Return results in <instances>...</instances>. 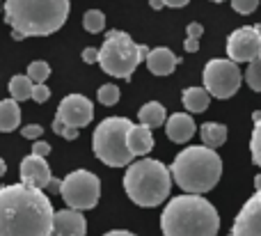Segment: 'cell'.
Instances as JSON below:
<instances>
[{"mask_svg": "<svg viewBox=\"0 0 261 236\" xmlns=\"http://www.w3.org/2000/svg\"><path fill=\"white\" fill-rule=\"evenodd\" d=\"M55 209L41 188L12 183L0 188V236H50Z\"/></svg>", "mask_w": 261, "mask_h": 236, "instance_id": "cell-1", "label": "cell"}, {"mask_svg": "<svg viewBox=\"0 0 261 236\" xmlns=\"http://www.w3.org/2000/svg\"><path fill=\"white\" fill-rule=\"evenodd\" d=\"M69 0H5V23L14 39L48 37L64 25Z\"/></svg>", "mask_w": 261, "mask_h": 236, "instance_id": "cell-2", "label": "cell"}, {"mask_svg": "<svg viewBox=\"0 0 261 236\" xmlns=\"http://www.w3.org/2000/svg\"><path fill=\"white\" fill-rule=\"evenodd\" d=\"M163 236H216L220 216L216 206L202 195H176L161 214Z\"/></svg>", "mask_w": 261, "mask_h": 236, "instance_id": "cell-3", "label": "cell"}, {"mask_svg": "<svg viewBox=\"0 0 261 236\" xmlns=\"http://www.w3.org/2000/svg\"><path fill=\"white\" fill-rule=\"evenodd\" d=\"M172 179L184 193L193 195H204L222 177V159L216 154V149L202 145V147H186L176 154L172 161Z\"/></svg>", "mask_w": 261, "mask_h": 236, "instance_id": "cell-4", "label": "cell"}, {"mask_svg": "<svg viewBox=\"0 0 261 236\" xmlns=\"http://www.w3.org/2000/svg\"><path fill=\"white\" fill-rule=\"evenodd\" d=\"M124 191L133 204L151 209L167 200L172 191V172L156 159H140L128 163L124 174Z\"/></svg>", "mask_w": 261, "mask_h": 236, "instance_id": "cell-5", "label": "cell"}, {"mask_svg": "<svg viewBox=\"0 0 261 236\" xmlns=\"http://www.w3.org/2000/svg\"><path fill=\"white\" fill-rule=\"evenodd\" d=\"M149 48L144 44H135L130 35L122 30H110L103 44L99 46V67L108 76L130 81L135 67L147 58Z\"/></svg>", "mask_w": 261, "mask_h": 236, "instance_id": "cell-6", "label": "cell"}, {"mask_svg": "<svg viewBox=\"0 0 261 236\" xmlns=\"http://www.w3.org/2000/svg\"><path fill=\"white\" fill-rule=\"evenodd\" d=\"M128 128L130 119L126 117H106L103 122H99L92 136V149L101 163L110 168H126L130 163L133 154H130L126 140Z\"/></svg>", "mask_w": 261, "mask_h": 236, "instance_id": "cell-7", "label": "cell"}, {"mask_svg": "<svg viewBox=\"0 0 261 236\" xmlns=\"http://www.w3.org/2000/svg\"><path fill=\"white\" fill-rule=\"evenodd\" d=\"M60 195H62V200L67 202L69 209L90 211L99 204L101 181L96 174L90 172V170H76V172H69L67 177L62 179Z\"/></svg>", "mask_w": 261, "mask_h": 236, "instance_id": "cell-8", "label": "cell"}, {"mask_svg": "<svg viewBox=\"0 0 261 236\" xmlns=\"http://www.w3.org/2000/svg\"><path fill=\"white\" fill-rule=\"evenodd\" d=\"M204 87L216 99H229L241 87V69L234 60H211L202 73Z\"/></svg>", "mask_w": 261, "mask_h": 236, "instance_id": "cell-9", "label": "cell"}, {"mask_svg": "<svg viewBox=\"0 0 261 236\" xmlns=\"http://www.w3.org/2000/svg\"><path fill=\"white\" fill-rule=\"evenodd\" d=\"M227 53L229 60L239 62H252L259 58L261 53V37L254 25H243L239 30H234L227 39Z\"/></svg>", "mask_w": 261, "mask_h": 236, "instance_id": "cell-10", "label": "cell"}, {"mask_svg": "<svg viewBox=\"0 0 261 236\" xmlns=\"http://www.w3.org/2000/svg\"><path fill=\"white\" fill-rule=\"evenodd\" d=\"M254 195L243 204L234 220V236H261V174L254 177Z\"/></svg>", "mask_w": 261, "mask_h": 236, "instance_id": "cell-11", "label": "cell"}, {"mask_svg": "<svg viewBox=\"0 0 261 236\" xmlns=\"http://www.w3.org/2000/svg\"><path fill=\"white\" fill-rule=\"evenodd\" d=\"M55 117L62 119L69 126L83 128L94 117V103L83 94H69V96H64L62 103L58 106V115H55Z\"/></svg>", "mask_w": 261, "mask_h": 236, "instance_id": "cell-12", "label": "cell"}, {"mask_svg": "<svg viewBox=\"0 0 261 236\" xmlns=\"http://www.w3.org/2000/svg\"><path fill=\"white\" fill-rule=\"evenodd\" d=\"M18 174H21V181L28 183V186H35L44 191L50 181V168L44 161V156L30 154L28 159L21 161V168H18Z\"/></svg>", "mask_w": 261, "mask_h": 236, "instance_id": "cell-13", "label": "cell"}, {"mask_svg": "<svg viewBox=\"0 0 261 236\" xmlns=\"http://www.w3.org/2000/svg\"><path fill=\"white\" fill-rule=\"evenodd\" d=\"M87 223L78 209H62L53 216V232L50 236H85Z\"/></svg>", "mask_w": 261, "mask_h": 236, "instance_id": "cell-14", "label": "cell"}, {"mask_svg": "<svg viewBox=\"0 0 261 236\" xmlns=\"http://www.w3.org/2000/svg\"><path fill=\"white\" fill-rule=\"evenodd\" d=\"M144 62H147L149 71H151L153 76H170L176 69V64H179V58H176L167 46H158V48L149 50Z\"/></svg>", "mask_w": 261, "mask_h": 236, "instance_id": "cell-15", "label": "cell"}, {"mask_svg": "<svg viewBox=\"0 0 261 236\" xmlns=\"http://www.w3.org/2000/svg\"><path fill=\"white\" fill-rule=\"evenodd\" d=\"M165 131H167V138H170L172 142H176V145H184V142L193 140L197 126H195V119L190 117V115L174 113L170 119H167Z\"/></svg>", "mask_w": 261, "mask_h": 236, "instance_id": "cell-16", "label": "cell"}, {"mask_svg": "<svg viewBox=\"0 0 261 236\" xmlns=\"http://www.w3.org/2000/svg\"><path fill=\"white\" fill-rule=\"evenodd\" d=\"M126 140H128V149H130V154H133V159L135 156L149 154V151L153 149V136L147 124H130Z\"/></svg>", "mask_w": 261, "mask_h": 236, "instance_id": "cell-17", "label": "cell"}, {"mask_svg": "<svg viewBox=\"0 0 261 236\" xmlns=\"http://www.w3.org/2000/svg\"><path fill=\"white\" fill-rule=\"evenodd\" d=\"M21 124V108L18 101L3 99L0 101V133H12Z\"/></svg>", "mask_w": 261, "mask_h": 236, "instance_id": "cell-18", "label": "cell"}, {"mask_svg": "<svg viewBox=\"0 0 261 236\" xmlns=\"http://www.w3.org/2000/svg\"><path fill=\"white\" fill-rule=\"evenodd\" d=\"M181 101L184 106L190 110V113H204L211 103V94H208L206 87H188L181 94Z\"/></svg>", "mask_w": 261, "mask_h": 236, "instance_id": "cell-19", "label": "cell"}, {"mask_svg": "<svg viewBox=\"0 0 261 236\" xmlns=\"http://www.w3.org/2000/svg\"><path fill=\"white\" fill-rule=\"evenodd\" d=\"M138 119L140 124H147L149 128H158L165 124V108L158 101H149L138 110Z\"/></svg>", "mask_w": 261, "mask_h": 236, "instance_id": "cell-20", "label": "cell"}, {"mask_svg": "<svg viewBox=\"0 0 261 236\" xmlns=\"http://www.w3.org/2000/svg\"><path fill=\"white\" fill-rule=\"evenodd\" d=\"M199 136H202L206 147L218 149V147H222L227 142V126L225 124H218V122H208L199 128Z\"/></svg>", "mask_w": 261, "mask_h": 236, "instance_id": "cell-21", "label": "cell"}, {"mask_svg": "<svg viewBox=\"0 0 261 236\" xmlns=\"http://www.w3.org/2000/svg\"><path fill=\"white\" fill-rule=\"evenodd\" d=\"M32 85H35V83H32L30 78L18 73V76H12V81H9L7 87H9L12 99L21 103V101H25V99H30V96H32Z\"/></svg>", "mask_w": 261, "mask_h": 236, "instance_id": "cell-22", "label": "cell"}, {"mask_svg": "<svg viewBox=\"0 0 261 236\" xmlns=\"http://www.w3.org/2000/svg\"><path fill=\"white\" fill-rule=\"evenodd\" d=\"M254 119V128H252V138H250V154H252L254 165L261 168V113H252Z\"/></svg>", "mask_w": 261, "mask_h": 236, "instance_id": "cell-23", "label": "cell"}, {"mask_svg": "<svg viewBox=\"0 0 261 236\" xmlns=\"http://www.w3.org/2000/svg\"><path fill=\"white\" fill-rule=\"evenodd\" d=\"M83 28H85L90 35H99V32L106 28V14L99 12V9L85 12V16H83Z\"/></svg>", "mask_w": 261, "mask_h": 236, "instance_id": "cell-24", "label": "cell"}, {"mask_svg": "<svg viewBox=\"0 0 261 236\" xmlns=\"http://www.w3.org/2000/svg\"><path fill=\"white\" fill-rule=\"evenodd\" d=\"M48 76H50L48 62H44V60H35V62L28 64V78H30L32 83H46Z\"/></svg>", "mask_w": 261, "mask_h": 236, "instance_id": "cell-25", "label": "cell"}, {"mask_svg": "<svg viewBox=\"0 0 261 236\" xmlns=\"http://www.w3.org/2000/svg\"><path fill=\"white\" fill-rule=\"evenodd\" d=\"M245 83L250 85V90L254 92H261V62L259 58L252 60V62H248V69H245Z\"/></svg>", "mask_w": 261, "mask_h": 236, "instance_id": "cell-26", "label": "cell"}, {"mask_svg": "<svg viewBox=\"0 0 261 236\" xmlns=\"http://www.w3.org/2000/svg\"><path fill=\"white\" fill-rule=\"evenodd\" d=\"M119 96H122V92H119V87L113 85V83L99 87V103H103V106H117L119 103Z\"/></svg>", "mask_w": 261, "mask_h": 236, "instance_id": "cell-27", "label": "cell"}, {"mask_svg": "<svg viewBox=\"0 0 261 236\" xmlns=\"http://www.w3.org/2000/svg\"><path fill=\"white\" fill-rule=\"evenodd\" d=\"M53 131L58 133V136H62L64 140H76L78 133H81V128L69 126V124H64V122H62V119L55 117V122H53Z\"/></svg>", "mask_w": 261, "mask_h": 236, "instance_id": "cell-28", "label": "cell"}, {"mask_svg": "<svg viewBox=\"0 0 261 236\" xmlns=\"http://www.w3.org/2000/svg\"><path fill=\"white\" fill-rule=\"evenodd\" d=\"M231 7H234L236 14H252L254 9L259 7V0H231Z\"/></svg>", "mask_w": 261, "mask_h": 236, "instance_id": "cell-29", "label": "cell"}, {"mask_svg": "<svg viewBox=\"0 0 261 236\" xmlns=\"http://www.w3.org/2000/svg\"><path fill=\"white\" fill-rule=\"evenodd\" d=\"M32 101H37V103H46V101L50 99V90L44 85V83H35L32 85Z\"/></svg>", "mask_w": 261, "mask_h": 236, "instance_id": "cell-30", "label": "cell"}, {"mask_svg": "<svg viewBox=\"0 0 261 236\" xmlns=\"http://www.w3.org/2000/svg\"><path fill=\"white\" fill-rule=\"evenodd\" d=\"M41 133H44V128H41L39 124H28V126H23V128H21V136L25 138V140H32V142L39 140Z\"/></svg>", "mask_w": 261, "mask_h": 236, "instance_id": "cell-31", "label": "cell"}, {"mask_svg": "<svg viewBox=\"0 0 261 236\" xmlns=\"http://www.w3.org/2000/svg\"><path fill=\"white\" fill-rule=\"evenodd\" d=\"M32 154H37V156H48L50 154V145L48 142H44V140H35L32 142Z\"/></svg>", "mask_w": 261, "mask_h": 236, "instance_id": "cell-32", "label": "cell"}, {"mask_svg": "<svg viewBox=\"0 0 261 236\" xmlns=\"http://www.w3.org/2000/svg\"><path fill=\"white\" fill-rule=\"evenodd\" d=\"M83 62H87V64L99 62V48H94V46H87V48H83Z\"/></svg>", "mask_w": 261, "mask_h": 236, "instance_id": "cell-33", "label": "cell"}, {"mask_svg": "<svg viewBox=\"0 0 261 236\" xmlns=\"http://www.w3.org/2000/svg\"><path fill=\"white\" fill-rule=\"evenodd\" d=\"M202 35H204L202 23H190V25H188V37H190V39H199Z\"/></svg>", "mask_w": 261, "mask_h": 236, "instance_id": "cell-34", "label": "cell"}, {"mask_svg": "<svg viewBox=\"0 0 261 236\" xmlns=\"http://www.w3.org/2000/svg\"><path fill=\"white\" fill-rule=\"evenodd\" d=\"M60 186H62V179H55V177H50V181H48V193H53V195H58L60 193Z\"/></svg>", "mask_w": 261, "mask_h": 236, "instance_id": "cell-35", "label": "cell"}, {"mask_svg": "<svg viewBox=\"0 0 261 236\" xmlns=\"http://www.w3.org/2000/svg\"><path fill=\"white\" fill-rule=\"evenodd\" d=\"M197 48H199V39H190V37H186V50H188V53H195Z\"/></svg>", "mask_w": 261, "mask_h": 236, "instance_id": "cell-36", "label": "cell"}, {"mask_svg": "<svg viewBox=\"0 0 261 236\" xmlns=\"http://www.w3.org/2000/svg\"><path fill=\"white\" fill-rule=\"evenodd\" d=\"M163 3H165V7H186L190 0H163Z\"/></svg>", "mask_w": 261, "mask_h": 236, "instance_id": "cell-37", "label": "cell"}, {"mask_svg": "<svg viewBox=\"0 0 261 236\" xmlns=\"http://www.w3.org/2000/svg\"><path fill=\"white\" fill-rule=\"evenodd\" d=\"M103 236H135V234L126 232V229H113V232H106Z\"/></svg>", "mask_w": 261, "mask_h": 236, "instance_id": "cell-38", "label": "cell"}, {"mask_svg": "<svg viewBox=\"0 0 261 236\" xmlns=\"http://www.w3.org/2000/svg\"><path fill=\"white\" fill-rule=\"evenodd\" d=\"M149 5H151L153 9H163V7H165V3H163V0H149Z\"/></svg>", "mask_w": 261, "mask_h": 236, "instance_id": "cell-39", "label": "cell"}, {"mask_svg": "<svg viewBox=\"0 0 261 236\" xmlns=\"http://www.w3.org/2000/svg\"><path fill=\"white\" fill-rule=\"evenodd\" d=\"M5 172H7V163L0 159V177H5Z\"/></svg>", "mask_w": 261, "mask_h": 236, "instance_id": "cell-40", "label": "cell"}, {"mask_svg": "<svg viewBox=\"0 0 261 236\" xmlns=\"http://www.w3.org/2000/svg\"><path fill=\"white\" fill-rule=\"evenodd\" d=\"M254 28H257V32H259V37H261V23H259V25H254ZM259 62H261V53H259Z\"/></svg>", "mask_w": 261, "mask_h": 236, "instance_id": "cell-41", "label": "cell"}, {"mask_svg": "<svg viewBox=\"0 0 261 236\" xmlns=\"http://www.w3.org/2000/svg\"><path fill=\"white\" fill-rule=\"evenodd\" d=\"M211 3H225V0H211Z\"/></svg>", "mask_w": 261, "mask_h": 236, "instance_id": "cell-42", "label": "cell"}, {"mask_svg": "<svg viewBox=\"0 0 261 236\" xmlns=\"http://www.w3.org/2000/svg\"><path fill=\"white\" fill-rule=\"evenodd\" d=\"M0 12H3V9H0Z\"/></svg>", "mask_w": 261, "mask_h": 236, "instance_id": "cell-43", "label": "cell"}, {"mask_svg": "<svg viewBox=\"0 0 261 236\" xmlns=\"http://www.w3.org/2000/svg\"><path fill=\"white\" fill-rule=\"evenodd\" d=\"M0 3H3V0H0Z\"/></svg>", "mask_w": 261, "mask_h": 236, "instance_id": "cell-44", "label": "cell"}, {"mask_svg": "<svg viewBox=\"0 0 261 236\" xmlns=\"http://www.w3.org/2000/svg\"><path fill=\"white\" fill-rule=\"evenodd\" d=\"M231 236H234V234H231Z\"/></svg>", "mask_w": 261, "mask_h": 236, "instance_id": "cell-45", "label": "cell"}]
</instances>
